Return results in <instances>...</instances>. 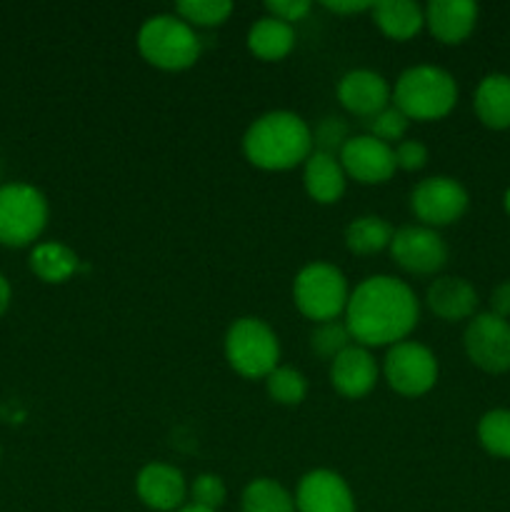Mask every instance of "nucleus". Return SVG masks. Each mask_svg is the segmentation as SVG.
<instances>
[{"mask_svg": "<svg viewBox=\"0 0 510 512\" xmlns=\"http://www.w3.org/2000/svg\"><path fill=\"white\" fill-rule=\"evenodd\" d=\"M415 293L390 275L363 280L345 305V325L360 345H395L418 323Z\"/></svg>", "mask_w": 510, "mask_h": 512, "instance_id": "nucleus-1", "label": "nucleus"}, {"mask_svg": "<svg viewBox=\"0 0 510 512\" xmlns=\"http://www.w3.org/2000/svg\"><path fill=\"white\" fill-rule=\"evenodd\" d=\"M245 158L263 170H288L310 158L313 133L300 115L288 110L265 113L243 138Z\"/></svg>", "mask_w": 510, "mask_h": 512, "instance_id": "nucleus-2", "label": "nucleus"}, {"mask_svg": "<svg viewBox=\"0 0 510 512\" xmlns=\"http://www.w3.org/2000/svg\"><path fill=\"white\" fill-rule=\"evenodd\" d=\"M458 85L453 75L435 65L408 68L395 83V108L408 120H438L453 110Z\"/></svg>", "mask_w": 510, "mask_h": 512, "instance_id": "nucleus-3", "label": "nucleus"}, {"mask_svg": "<svg viewBox=\"0 0 510 512\" xmlns=\"http://www.w3.org/2000/svg\"><path fill=\"white\" fill-rule=\"evenodd\" d=\"M138 50L155 68L185 70L200 58V38L183 18L153 15L140 28Z\"/></svg>", "mask_w": 510, "mask_h": 512, "instance_id": "nucleus-4", "label": "nucleus"}, {"mask_svg": "<svg viewBox=\"0 0 510 512\" xmlns=\"http://www.w3.org/2000/svg\"><path fill=\"white\" fill-rule=\"evenodd\" d=\"M48 223V200L28 183L0 185V245L25 248Z\"/></svg>", "mask_w": 510, "mask_h": 512, "instance_id": "nucleus-5", "label": "nucleus"}, {"mask_svg": "<svg viewBox=\"0 0 510 512\" xmlns=\"http://www.w3.org/2000/svg\"><path fill=\"white\" fill-rule=\"evenodd\" d=\"M225 355L243 378H268L278 368L280 345L273 330L258 318H240L225 335Z\"/></svg>", "mask_w": 510, "mask_h": 512, "instance_id": "nucleus-6", "label": "nucleus"}, {"mask_svg": "<svg viewBox=\"0 0 510 512\" xmlns=\"http://www.w3.org/2000/svg\"><path fill=\"white\" fill-rule=\"evenodd\" d=\"M293 298L300 313L318 323L335 320L348 305V283L335 265L313 263L295 278Z\"/></svg>", "mask_w": 510, "mask_h": 512, "instance_id": "nucleus-7", "label": "nucleus"}, {"mask_svg": "<svg viewBox=\"0 0 510 512\" xmlns=\"http://www.w3.org/2000/svg\"><path fill=\"white\" fill-rule=\"evenodd\" d=\"M385 378L395 393L418 398L438 380V360L425 345L395 343L385 355Z\"/></svg>", "mask_w": 510, "mask_h": 512, "instance_id": "nucleus-8", "label": "nucleus"}, {"mask_svg": "<svg viewBox=\"0 0 510 512\" xmlns=\"http://www.w3.org/2000/svg\"><path fill=\"white\" fill-rule=\"evenodd\" d=\"M465 353L485 373L510 370V323L493 313L470 320L465 330Z\"/></svg>", "mask_w": 510, "mask_h": 512, "instance_id": "nucleus-9", "label": "nucleus"}, {"mask_svg": "<svg viewBox=\"0 0 510 512\" xmlns=\"http://www.w3.org/2000/svg\"><path fill=\"white\" fill-rule=\"evenodd\" d=\"M413 213L423 220L425 225H450L460 220V215L468 210V193L463 185L453 178H428L415 185L410 195Z\"/></svg>", "mask_w": 510, "mask_h": 512, "instance_id": "nucleus-10", "label": "nucleus"}, {"mask_svg": "<svg viewBox=\"0 0 510 512\" xmlns=\"http://www.w3.org/2000/svg\"><path fill=\"white\" fill-rule=\"evenodd\" d=\"M390 253L400 268L415 275L438 273L448 260V248H445L443 238L423 225H408V228L395 230L393 240H390Z\"/></svg>", "mask_w": 510, "mask_h": 512, "instance_id": "nucleus-11", "label": "nucleus"}, {"mask_svg": "<svg viewBox=\"0 0 510 512\" xmlns=\"http://www.w3.org/2000/svg\"><path fill=\"white\" fill-rule=\"evenodd\" d=\"M340 165L350 178L363 185H378L393 178L395 173V153L390 145L380 143L373 135H358L348 138V143L340 150Z\"/></svg>", "mask_w": 510, "mask_h": 512, "instance_id": "nucleus-12", "label": "nucleus"}, {"mask_svg": "<svg viewBox=\"0 0 510 512\" xmlns=\"http://www.w3.org/2000/svg\"><path fill=\"white\" fill-rule=\"evenodd\" d=\"M298 512H355L348 483L333 470H313L305 475L295 495Z\"/></svg>", "mask_w": 510, "mask_h": 512, "instance_id": "nucleus-13", "label": "nucleus"}, {"mask_svg": "<svg viewBox=\"0 0 510 512\" xmlns=\"http://www.w3.org/2000/svg\"><path fill=\"white\" fill-rule=\"evenodd\" d=\"M338 100L350 113L360 118H373L380 110L388 108L390 88L383 75L373 70H350L338 83Z\"/></svg>", "mask_w": 510, "mask_h": 512, "instance_id": "nucleus-14", "label": "nucleus"}, {"mask_svg": "<svg viewBox=\"0 0 510 512\" xmlns=\"http://www.w3.org/2000/svg\"><path fill=\"white\" fill-rule=\"evenodd\" d=\"M135 490L150 510L158 512L178 510L185 500L183 473L163 463L145 465L135 480Z\"/></svg>", "mask_w": 510, "mask_h": 512, "instance_id": "nucleus-15", "label": "nucleus"}, {"mask_svg": "<svg viewBox=\"0 0 510 512\" xmlns=\"http://www.w3.org/2000/svg\"><path fill=\"white\" fill-rule=\"evenodd\" d=\"M378 380L373 355L360 345H350L335 360H330V383L345 398H363Z\"/></svg>", "mask_w": 510, "mask_h": 512, "instance_id": "nucleus-16", "label": "nucleus"}, {"mask_svg": "<svg viewBox=\"0 0 510 512\" xmlns=\"http://www.w3.org/2000/svg\"><path fill=\"white\" fill-rule=\"evenodd\" d=\"M478 5L470 0H433L425 8V23L440 43H463L475 28Z\"/></svg>", "mask_w": 510, "mask_h": 512, "instance_id": "nucleus-17", "label": "nucleus"}, {"mask_svg": "<svg viewBox=\"0 0 510 512\" xmlns=\"http://www.w3.org/2000/svg\"><path fill=\"white\" fill-rule=\"evenodd\" d=\"M475 305H478V293L463 278L445 275V278L433 280V285L428 288V308L448 323L470 318Z\"/></svg>", "mask_w": 510, "mask_h": 512, "instance_id": "nucleus-18", "label": "nucleus"}, {"mask_svg": "<svg viewBox=\"0 0 510 512\" xmlns=\"http://www.w3.org/2000/svg\"><path fill=\"white\" fill-rule=\"evenodd\" d=\"M303 183L315 203H338L345 193V170L343 165H340V160H335V155L315 150V153H310V158L305 160Z\"/></svg>", "mask_w": 510, "mask_h": 512, "instance_id": "nucleus-19", "label": "nucleus"}, {"mask_svg": "<svg viewBox=\"0 0 510 512\" xmlns=\"http://www.w3.org/2000/svg\"><path fill=\"white\" fill-rule=\"evenodd\" d=\"M475 113L493 130L510 128V75H488L475 90Z\"/></svg>", "mask_w": 510, "mask_h": 512, "instance_id": "nucleus-20", "label": "nucleus"}, {"mask_svg": "<svg viewBox=\"0 0 510 512\" xmlns=\"http://www.w3.org/2000/svg\"><path fill=\"white\" fill-rule=\"evenodd\" d=\"M293 45V25L283 23V20L273 18V15L255 20V25L248 33L250 53L260 60H283L293 50Z\"/></svg>", "mask_w": 510, "mask_h": 512, "instance_id": "nucleus-21", "label": "nucleus"}, {"mask_svg": "<svg viewBox=\"0 0 510 512\" xmlns=\"http://www.w3.org/2000/svg\"><path fill=\"white\" fill-rule=\"evenodd\" d=\"M373 18L378 28L388 38L395 40L413 38L425 23V13L420 10V5L410 3V0H383V3H375Z\"/></svg>", "mask_w": 510, "mask_h": 512, "instance_id": "nucleus-22", "label": "nucleus"}, {"mask_svg": "<svg viewBox=\"0 0 510 512\" xmlns=\"http://www.w3.org/2000/svg\"><path fill=\"white\" fill-rule=\"evenodd\" d=\"M78 268V255L63 243H38L30 253V270L43 283H65L78 273Z\"/></svg>", "mask_w": 510, "mask_h": 512, "instance_id": "nucleus-23", "label": "nucleus"}, {"mask_svg": "<svg viewBox=\"0 0 510 512\" xmlns=\"http://www.w3.org/2000/svg\"><path fill=\"white\" fill-rule=\"evenodd\" d=\"M395 230L390 228L388 220L378 218V215H363V218L353 220L345 230V243H348L350 253L355 255H373L388 248L393 240Z\"/></svg>", "mask_w": 510, "mask_h": 512, "instance_id": "nucleus-24", "label": "nucleus"}, {"mask_svg": "<svg viewBox=\"0 0 510 512\" xmlns=\"http://www.w3.org/2000/svg\"><path fill=\"white\" fill-rule=\"evenodd\" d=\"M243 512H298L288 490L270 478H258L243 490Z\"/></svg>", "mask_w": 510, "mask_h": 512, "instance_id": "nucleus-25", "label": "nucleus"}, {"mask_svg": "<svg viewBox=\"0 0 510 512\" xmlns=\"http://www.w3.org/2000/svg\"><path fill=\"white\" fill-rule=\"evenodd\" d=\"M480 445L490 455L510 458V410H490L480 418L478 425Z\"/></svg>", "mask_w": 510, "mask_h": 512, "instance_id": "nucleus-26", "label": "nucleus"}, {"mask_svg": "<svg viewBox=\"0 0 510 512\" xmlns=\"http://www.w3.org/2000/svg\"><path fill=\"white\" fill-rule=\"evenodd\" d=\"M175 10L188 25L213 28L228 20V15L233 13V3L230 0H183L175 5Z\"/></svg>", "mask_w": 510, "mask_h": 512, "instance_id": "nucleus-27", "label": "nucleus"}, {"mask_svg": "<svg viewBox=\"0 0 510 512\" xmlns=\"http://www.w3.org/2000/svg\"><path fill=\"white\" fill-rule=\"evenodd\" d=\"M268 385V395L280 405H300L308 393V383H305L303 373L293 368H275L273 373L265 378Z\"/></svg>", "mask_w": 510, "mask_h": 512, "instance_id": "nucleus-28", "label": "nucleus"}, {"mask_svg": "<svg viewBox=\"0 0 510 512\" xmlns=\"http://www.w3.org/2000/svg\"><path fill=\"white\" fill-rule=\"evenodd\" d=\"M350 330L345 323L338 320H328V323H320L318 328L310 335V345H313L315 353L325 360H335L345 348H350Z\"/></svg>", "mask_w": 510, "mask_h": 512, "instance_id": "nucleus-29", "label": "nucleus"}, {"mask_svg": "<svg viewBox=\"0 0 510 512\" xmlns=\"http://www.w3.org/2000/svg\"><path fill=\"white\" fill-rule=\"evenodd\" d=\"M410 120L398 108H385L378 115L368 118V130L375 140L390 145L393 140H403Z\"/></svg>", "mask_w": 510, "mask_h": 512, "instance_id": "nucleus-30", "label": "nucleus"}, {"mask_svg": "<svg viewBox=\"0 0 510 512\" xmlns=\"http://www.w3.org/2000/svg\"><path fill=\"white\" fill-rule=\"evenodd\" d=\"M225 495L228 493H225V485L218 475L203 473L190 485V498H193V505H198V508L215 512L225 503Z\"/></svg>", "mask_w": 510, "mask_h": 512, "instance_id": "nucleus-31", "label": "nucleus"}, {"mask_svg": "<svg viewBox=\"0 0 510 512\" xmlns=\"http://www.w3.org/2000/svg\"><path fill=\"white\" fill-rule=\"evenodd\" d=\"M313 143L318 145L320 153L333 155L335 150H343V145L348 143V125L340 118H325L323 123L315 128Z\"/></svg>", "mask_w": 510, "mask_h": 512, "instance_id": "nucleus-32", "label": "nucleus"}, {"mask_svg": "<svg viewBox=\"0 0 510 512\" xmlns=\"http://www.w3.org/2000/svg\"><path fill=\"white\" fill-rule=\"evenodd\" d=\"M265 8L270 10V15H273V18L293 25V23H298V20H303L305 15L310 13V8H313V5H310L308 0H268V3H265Z\"/></svg>", "mask_w": 510, "mask_h": 512, "instance_id": "nucleus-33", "label": "nucleus"}, {"mask_svg": "<svg viewBox=\"0 0 510 512\" xmlns=\"http://www.w3.org/2000/svg\"><path fill=\"white\" fill-rule=\"evenodd\" d=\"M395 153V165L403 170H420L428 160V148L418 140H403L398 148L393 150Z\"/></svg>", "mask_w": 510, "mask_h": 512, "instance_id": "nucleus-34", "label": "nucleus"}, {"mask_svg": "<svg viewBox=\"0 0 510 512\" xmlns=\"http://www.w3.org/2000/svg\"><path fill=\"white\" fill-rule=\"evenodd\" d=\"M490 305H493V315L498 318H510V283L498 285L490 295Z\"/></svg>", "mask_w": 510, "mask_h": 512, "instance_id": "nucleus-35", "label": "nucleus"}, {"mask_svg": "<svg viewBox=\"0 0 510 512\" xmlns=\"http://www.w3.org/2000/svg\"><path fill=\"white\" fill-rule=\"evenodd\" d=\"M325 8L333 10V13H363V10H373L375 3H368V0H348V3H340V0H335V3H323Z\"/></svg>", "mask_w": 510, "mask_h": 512, "instance_id": "nucleus-36", "label": "nucleus"}, {"mask_svg": "<svg viewBox=\"0 0 510 512\" xmlns=\"http://www.w3.org/2000/svg\"><path fill=\"white\" fill-rule=\"evenodd\" d=\"M8 305H10V283L8 278L0 273V318H3V313L8 310Z\"/></svg>", "mask_w": 510, "mask_h": 512, "instance_id": "nucleus-37", "label": "nucleus"}, {"mask_svg": "<svg viewBox=\"0 0 510 512\" xmlns=\"http://www.w3.org/2000/svg\"><path fill=\"white\" fill-rule=\"evenodd\" d=\"M178 512H213V510H205V508H198V505H188V508H180Z\"/></svg>", "mask_w": 510, "mask_h": 512, "instance_id": "nucleus-38", "label": "nucleus"}, {"mask_svg": "<svg viewBox=\"0 0 510 512\" xmlns=\"http://www.w3.org/2000/svg\"><path fill=\"white\" fill-rule=\"evenodd\" d=\"M505 210H508V215H510V190L505 193Z\"/></svg>", "mask_w": 510, "mask_h": 512, "instance_id": "nucleus-39", "label": "nucleus"}]
</instances>
